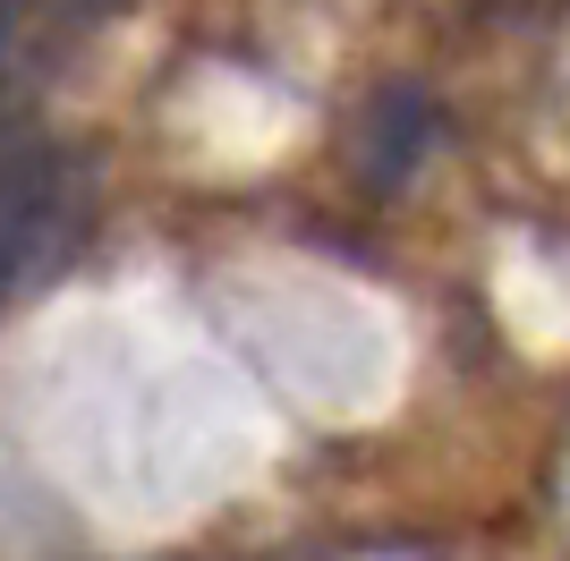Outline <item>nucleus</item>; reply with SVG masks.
Returning <instances> with one entry per match:
<instances>
[{
	"label": "nucleus",
	"mask_w": 570,
	"mask_h": 561,
	"mask_svg": "<svg viewBox=\"0 0 570 561\" xmlns=\"http://www.w3.org/2000/svg\"><path fill=\"white\" fill-rule=\"evenodd\" d=\"M426 145H434L426 94H417V86H383L375 102H366V119L350 128V170L375 187V196H392L409 170L426 163Z\"/></svg>",
	"instance_id": "1"
},
{
	"label": "nucleus",
	"mask_w": 570,
	"mask_h": 561,
	"mask_svg": "<svg viewBox=\"0 0 570 561\" xmlns=\"http://www.w3.org/2000/svg\"><path fill=\"white\" fill-rule=\"evenodd\" d=\"M60 213V163L51 154H9L0 163V298L18 289V273L43 256V230Z\"/></svg>",
	"instance_id": "2"
},
{
	"label": "nucleus",
	"mask_w": 570,
	"mask_h": 561,
	"mask_svg": "<svg viewBox=\"0 0 570 561\" xmlns=\"http://www.w3.org/2000/svg\"><path fill=\"white\" fill-rule=\"evenodd\" d=\"M128 0H26V18H35V51H60L69 35H95L102 18H119Z\"/></svg>",
	"instance_id": "3"
},
{
	"label": "nucleus",
	"mask_w": 570,
	"mask_h": 561,
	"mask_svg": "<svg viewBox=\"0 0 570 561\" xmlns=\"http://www.w3.org/2000/svg\"><path fill=\"white\" fill-rule=\"evenodd\" d=\"M26 26V0H0V60H9V35Z\"/></svg>",
	"instance_id": "4"
}]
</instances>
